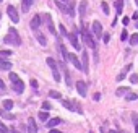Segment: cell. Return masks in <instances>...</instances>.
Returning a JSON list of instances; mask_svg holds the SVG:
<instances>
[{"instance_id": "cell-1", "label": "cell", "mask_w": 138, "mask_h": 133, "mask_svg": "<svg viewBox=\"0 0 138 133\" xmlns=\"http://www.w3.org/2000/svg\"><path fill=\"white\" fill-rule=\"evenodd\" d=\"M7 44H13V45H20L21 44V39H20V36H18V33H16V29L15 28H10L8 29V36L3 39Z\"/></svg>"}, {"instance_id": "cell-2", "label": "cell", "mask_w": 138, "mask_h": 133, "mask_svg": "<svg viewBox=\"0 0 138 133\" xmlns=\"http://www.w3.org/2000/svg\"><path fill=\"white\" fill-rule=\"evenodd\" d=\"M81 37H83V41H85V44H86L88 47H91V49H94V50H96V42H94V39L91 37L89 31L86 29L85 26L81 28Z\"/></svg>"}, {"instance_id": "cell-3", "label": "cell", "mask_w": 138, "mask_h": 133, "mask_svg": "<svg viewBox=\"0 0 138 133\" xmlns=\"http://www.w3.org/2000/svg\"><path fill=\"white\" fill-rule=\"evenodd\" d=\"M7 13H8V16L12 18L13 23H18V21H20V15H18V10H16L13 5H10V7L7 8Z\"/></svg>"}, {"instance_id": "cell-4", "label": "cell", "mask_w": 138, "mask_h": 133, "mask_svg": "<svg viewBox=\"0 0 138 133\" xmlns=\"http://www.w3.org/2000/svg\"><path fill=\"white\" fill-rule=\"evenodd\" d=\"M67 37H68V39H70L71 45L75 47L76 50H81V44H80V41H78V37H76V33H70V34H67Z\"/></svg>"}, {"instance_id": "cell-5", "label": "cell", "mask_w": 138, "mask_h": 133, "mask_svg": "<svg viewBox=\"0 0 138 133\" xmlns=\"http://www.w3.org/2000/svg\"><path fill=\"white\" fill-rule=\"evenodd\" d=\"M67 60H68V62H71V63H73V66H75V68L81 70V62L78 60V57H76L75 54H68V55H67Z\"/></svg>"}, {"instance_id": "cell-6", "label": "cell", "mask_w": 138, "mask_h": 133, "mask_svg": "<svg viewBox=\"0 0 138 133\" xmlns=\"http://www.w3.org/2000/svg\"><path fill=\"white\" fill-rule=\"evenodd\" d=\"M76 91H78V94H80V96H83V98H85V96H86V83L80 80V81L76 83Z\"/></svg>"}, {"instance_id": "cell-7", "label": "cell", "mask_w": 138, "mask_h": 133, "mask_svg": "<svg viewBox=\"0 0 138 133\" xmlns=\"http://www.w3.org/2000/svg\"><path fill=\"white\" fill-rule=\"evenodd\" d=\"M93 33H94V36H96V37L103 36V26H101V23H99V21H94V23H93Z\"/></svg>"}, {"instance_id": "cell-8", "label": "cell", "mask_w": 138, "mask_h": 133, "mask_svg": "<svg viewBox=\"0 0 138 133\" xmlns=\"http://www.w3.org/2000/svg\"><path fill=\"white\" fill-rule=\"evenodd\" d=\"M28 131L29 133H38V127H36V122L33 117L28 119Z\"/></svg>"}, {"instance_id": "cell-9", "label": "cell", "mask_w": 138, "mask_h": 133, "mask_svg": "<svg viewBox=\"0 0 138 133\" xmlns=\"http://www.w3.org/2000/svg\"><path fill=\"white\" fill-rule=\"evenodd\" d=\"M13 89H15V93H18V94H21V93L24 91V83H23L21 80H18L16 83H13Z\"/></svg>"}, {"instance_id": "cell-10", "label": "cell", "mask_w": 138, "mask_h": 133, "mask_svg": "<svg viewBox=\"0 0 138 133\" xmlns=\"http://www.w3.org/2000/svg\"><path fill=\"white\" fill-rule=\"evenodd\" d=\"M39 26H41V16H39V15H36V16L33 18V20H31V28L36 31Z\"/></svg>"}, {"instance_id": "cell-11", "label": "cell", "mask_w": 138, "mask_h": 133, "mask_svg": "<svg viewBox=\"0 0 138 133\" xmlns=\"http://www.w3.org/2000/svg\"><path fill=\"white\" fill-rule=\"evenodd\" d=\"M115 12H117V16L122 15V12H124V0H115Z\"/></svg>"}, {"instance_id": "cell-12", "label": "cell", "mask_w": 138, "mask_h": 133, "mask_svg": "<svg viewBox=\"0 0 138 133\" xmlns=\"http://www.w3.org/2000/svg\"><path fill=\"white\" fill-rule=\"evenodd\" d=\"M33 5V0H21V10L26 13V12H29V8Z\"/></svg>"}, {"instance_id": "cell-13", "label": "cell", "mask_w": 138, "mask_h": 133, "mask_svg": "<svg viewBox=\"0 0 138 133\" xmlns=\"http://www.w3.org/2000/svg\"><path fill=\"white\" fill-rule=\"evenodd\" d=\"M86 7H88V2H86V0H81V2H80V7H78V12H80L81 16L86 15Z\"/></svg>"}, {"instance_id": "cell-14", "label": "cell", "mask_w": 138, "mask_h": 133, "mask_svg": "<svg viewBox=\"0 0 138 133\" xmlns=\"http://www.w3.org/2000/svg\"><path fill=\"white\" fill-rule=\"evenodd\" d=\"M44 18H45V21H47V26H49V31H50L52 34H57V33H55V28H54V23H52V18H50V15H45Z\"/></svg>"}, {"instance_id": "cell-15", "label": "cell", "mask_w": 138, "mask_h": 133, "mask_svg": "<svg viewBox=\"0 0 138 133\" xmlns=\"http://www.w3.org/2000/svg\"><path fill=\"white\" fill-rule=\"evenodd\" d=\"M81 62H83V63H81V68L88 73V54H86V52H83V59H81Z\"/></svg>"}, {"instance_id": "cell-16", "label": "cell", "mask_w": 138, "mask_h": 133, "mask_svg": "<svg viewBox=\"0 0 138 133\" xmlns=\"http://www.w3.org/2000/svg\"><path fill=\"white\" fill-rule=\"evenodd\" d=\"M59 123H62V120H60L59 117H55V119H50V120L47 122V127H49V128H52V127H57Z\"/></svg>"}, {"instance_id": "cell-17", "label": "cell", "mask_w": 138, "mask_h": 133, "mask_svg": "<svg viewBox=\"0 0 138 133\" xmlns=\"http://www.w3.org/2000/svg\"><path fill=\"white\" fill-rule=\"evenodd\" d=\"M62 104H63V107H67L68 110H75V104H73L70 99H65V101H62Z\"/></svg>"}, {"instance_id": "cell-18", "label": "cell", "mask_w": 138, "mask_h": 133, "mask_svg": "<svg viewBox=\"0 0 138 133\" xmlns=\"http://www.w3.org/2000/svg\"><path fill=\"white\" fill-rule=\"evenodd\" d=\"M36 39L39 41V44H41V45H45V44H47V39L44 37V34H42V33H36Z\"/></svg>"}, {"instance_id": "cell-19", "label": "cell", "mask_w": 138, "mask_h": 133, "mask_svg": "<svg viewBox=\"0 0 138 133\" xmlns=\"http://www.w3.org/2000/svg\"><path fill=\"white\" fill-rule=\"evenodd\" d=\"M0 117H3V119H8V120H13V119H15V115H13V114H8L5 109H3V110H0Z\"/></svg>"}, {"instance_id": "cell-20", "label": "cell", "mask_w": 138, "mask_h": 133, "mask_svg": "<svg viewBox=\"0 0 138 133\" xmlns=\"http://www.w3.org/2000/svg\"><path fill=\"white\" fill-rule=\"evenodd\" d=\"M125 99H127V101H136V99H138V94H135V93H132V91H128V93L125 94Z\"/></svg>"}, {"instance_id": "cell-21", "label": "cell", "mask_w": 138, "mask_h": 133, "mask_svg": "<svg viewBox=\"0 0 138 133\" xmlns=\"http://www.w3.org/2000/svg\"><path fill=\"white\" fill-rule=\"evenodd\" d=\"M12 107H13V101L5 99V101H3V109H5V110H10Z\"/></svg>"}, {"instance_id": "cell-22", "label": "cell", "mask_w": 138, "mask_h": 133, "mask_svg": "<svg viewBox=\"0 0 138 133\" xmlns=\"http://www.w3.org/2000/svg\"><path fill=\"white\" fill-rule=\"evenodd\" d=\"M128 91H130V88H119V89L115 91V94H117V96H125Z\"/></svg>"}, {"instance_id": "cell-23", "label": "cell", "mask_w": 138, "mask_h": 133, "mask_svg": "<svg viewBox=\"0 0 138 133\" xmlns=\"http://www.w3.org/2000/svg\"><path fill=\"white\" fill-rule=\"evenodd\" d=\"M49 96H50L52 99H62V94H60L59 91H49Z\"/></svg>"}, {"instance_id": "cell-24", "label": "cell", "mask_w": 138, "mask_h": 133, "mask_svg": "<svg viewBox=\"0 0 138 133\" xmlns=\"http://www.w3.org/2000/svg\"><path fill=\"white\" fill-rule=\"evenodd\" d=\"M130 44L132 45H138V33H135V34L130 36Z\"/></svg>"}, {"instance_id": "cell-25", "label": "cell", "mask_w": 138, "mask_h": 133, "mask_svg": "<svg viewBox=\"0 0 138 133\" xmlns=\"http://www.w3.org/2000/svg\"><path fill=\"white\" fill-rule=\"evenodd\" d=\"M67 13H68L70 16H75V5H73V3H70V5L67 7Z\"/></svg>"}, {"instance_id": "cell-26", "label": "cell", "mask_w": 138, "mask_h": 133, "mask_svg": "<svg viewBox=\"0 0 138 133\" xmlns=\"http://www.w3.org/2000/svg\"><path fill=\"white\" fill-rule=\"evenodd\" d=\"M60 47V52H62V57H63V60H67V55H68V52H67V49H65V45H59Z\"/></svg>"}, {"instance_id": "cell-27", "label": "cell", "mask_w": 138, "mask_h": 133, "mask_svg": "<svg viewBox=\"0 0 138 133\" xmlns=\"http://www.w3.org/2000/svg\"><path fill=\"white\" fill-rule=\"evenodd\" d=\"M39 119H41L42 122H45V120H47V119H49V114H47V112H45V110H42V112H39Z\"/></svg>"}, {"instance_id": "cell-28", "label": "cell", "mask_w": 138, "mask_h": 133, "mask_svg": "<svg viewBox=\"0 0 138 133\" xmlns=\"http://www.w3.org/2000/svg\"><path fill=\"white\" fill-rule=\"evenodd\" d=\"M101 8H103L104 15H109V5H107L106 2H103V3H101Z\"/></svg>"}, {"instance_id": "cell-29", "label": "cell", "mask_w": 138, "mask_h": 133, "mask_svg": "<svg viewBox=\"0 0 138 133\" xmlns=\"http://www.w3.org/2000/svg\"><path fill=\"white\" fill-rule=\"evenodd\" d=\"M10 80H12V83H16L18 80H20V76H18L16 73H10Z\"/></svg>"}, {"instance_id": "cell-30", "label": "cell", "mask_w": 138, "mask_h": 133, "mask_svg": "<svg viewBox=\"0 0 138 133\" xmlns=\"http://www.w3.org/2000/svg\"><path fill=\"white\" fill-rule=\"evenodd\" d=\"M2 68H3V70H10V68H12V63H10V62H3V63H2Z\"/></svg>"}, {"instance_id": "cell-31", "label": "cell", "mask_w": 138, "mask_h": 133, "mask_svg": "<svg viewBox=\"0 0 138 133\" xmlns=\"http://www.w3.org/2000/svg\"><path fill=\"white\" fill-rule=\"evenodd\" d=\"M65 80H67V84L68 86H71V78H70V73L65 70Z\"/></svg>"}, {"instance_id": "cell-32", "label": "cell", "mask_w": 138, "mask_h": 133, "mask_svg": "<svg viewBox=\"0 0 138 133\" xmlns=\"http://www.w3.org/2000/svg\"><path fill=\"white\" fill-rule=\"evenodd\" d=\"M130 83H133V84L138 83V75H132V76H130Z\"/></svg>"}, {"instance_id": "cell-33", "label": "cell", "mask_w": 138, "mask_h": 133, "mask_svg": "<svg viewBox=\"0 0 138 133\" xmlns=\"http://www.w3.org/2000/svg\"><path fill=\"white\" fill-rule=\"evenodd\" d=\"M0 133H8V128L3 125V123L2 122H0Z\"/></svg>"}, {"instance_id": "cell-34", "label": "cell", "mask_w": 138, "mask_h": 133, "mask_svg": "<svg viewBox=\"0 0 138 133\" xmlns=\"http://www.w3.org/2000/svg\"><path fill=\"white\" fill-rule=\"evenodd\" d=\"M31 88L38 91V81H36V80H31Z\"/></svg>"}, {"instance_id": "cell-35", "label": "cell", "mask_w": 138, "mask_h": 133, "mask_svg": "<svg viewBox=\"0 0 138 133\" xmlns=\"http://www.w3.org/2000/svg\"><path fill=\"white\" fill-rule=\"evenodd\" d=\"M50 107H52V106H50L49 102H42V109H44V110H49Z\"/></svg>"}, {"instance_id": "cell-36", "label": "cell", "mask_w": 138, "mask_h": 133, "mask_svg": "<svg viewBox=\"0 0 138 133\" xmlns=\"http://www.w3.org/2000/svg\"><path fill=\"white\" fill-rule=\"evenodd\" d=\"M122 23H124L125 26H127V24H130V18H128V16H124V18H122Z\"/></svg>"}, {"instance_id": "cell-37", "label": "cell", "mask_w": 138, "mask_h": 133, "mask_svg": "<svg viewBox=\"0 0 138 133\" xmlns=\"http://www.w3.org/2000/svg\"><path fill=\"white\" fill-rule=\"evenodd\" d=\"M60 33H62V36H67L68 33H67V29H65V26L63 24H60Z\"/></svg>"}, {"instance_id": "cell-38", "label": "cell", "mask_w": 138, "mask_h": 133, "mask_svg": "<svg viewBox=\"0 0 138 133\" xmlns=\"http://www.w3.org/2000/svg\"><path fill=\"white\" fill-rule=\"evenodd\" d=\"M125 76H127V73H125V71H122V73H120V75H119V76H117V81H122V80H124Z\"/></svg>"}, {"instance_id": "cell-39", "label": "cell", "mask_w": 138, "mask_h": 133, "mask_svg": "<svg viewBox=\"0 0 138 133\" xmlns=\"http://www.w3.org/2000/svg\"><path fill=\"white\" fill-rule=\"evenodd\" d=\"M127 37H128V33H127V31H122V36H120V39H122V41H127Z\"/></svg>"}, {"instance_id": "cell-40", "label": "cell", "mask_w": 138, "mask_h": 133, "mask_svg": "<svg viewBox=\"0 0 138 133\" xmlns=\"http://www.w3.org/2000/svg\"><path fill=\"white\" fill-rule=\"evenodd\" d=\"M10 54H12L10 50H2V52H0V55H2V57H8Z\"/></svg>"}, {"instance_id": "cell-41", "label": "cell", "mask_w": 138, "mask_h": 133, "mask_svg": "<svg viewBox=\"0 0 138 133\" xmlns=\"http://www.w3.org/2000/svg\"><path fill=\"white\" fill-rule=\"evenodd\" d=\"M109 39H110V37H109V34H104V36H103V41H104V44H107V42H109Z\"/></svg>"}, {"instance_id": "cell-42", "label": "cell", "mask_w": 138, "mask_h": 133, "mask_svg": "<svg viewBox=\"0 0 138 133\" xmlns=\"http://www.w3.org/2000/svg\"><path fill=\"white\" fill-rule=\"evenodd\" d=\"M5 91V84H3V81L0 80V93H3Z\"/></svg>"}, {"instance_id": "cell-43", "label": "cell", "mask_w": 138, "mask_h": 133, "mask_svg": "<svg viewBox=\"0 0 138 133\" xmlns=\"http://www.w3.org/2000/svg\"><path fill=\"white\" fill-rule=\"evenodd\" d=\"M128 70H132V63H130V65H127V66H125V68H124V70H122V71H125V73H127V71H128Z\"/></svg>"}, {"instance_id": "cell-44", "label": "cell", "mask_w": 138, "mask_h": 133, "mask_svg": "<svg viewBox=\"0 0 138 133\" xmlns=\"http://www.w3.org/2000/svg\"><path fill=\"white\" fill-rule=\"evenodd\" d=\"M99 99H101V94L96 93V94H94V101H99Z\"/></svg>"}, {"instance_id": "cell-45", "label": "cell", "mask_w": 138, "mask_h": 133, "mask_svg": "<svg viewBox=\"0 0 138 133\" xmlns=\"http://www.w3.org/2000/svg\"><path fill=\"white\" fill-rule=\"evenodd\" d=\"M49 133H62V131H60V130H54V128H50Z\"/></svg>"}, {"instance_id": "cell-46", "label": "cell", "mask_w": 138, "mask_h": 133, "mask_svg": "<svg viewBox=\"0 0 138 133\" xmlns=\"http://www.w3.org/2000/svg\"><path fill=\"white\" fill-rule=\"evenodd\" d=\"M10 133H21V131H18V130H15V128H13V130H10Z\"/></svg>"}, {"instance_id": "cell-47", "label": "cell", "mask_w": 138, "mask_h": 133, "mask_svg": "<svg viewBox=\"0 0 138 133\" xmlns=\"http://www.w3.org/2000/svg\"><path fill=\"white\" fill-rule=\"evenodd\" d=\"M3 62H7V60H5V59H2V57H0V65H2Z\"/></svg>"}, {"instance_id": "cell-48", "label": "cell", "mask_w": 138, "mask_h": 133, "mask_svg": "<svg viewBox=\"0 0 138 133\" xmlns=\"http://www.w3.org/2000/svg\"><path fill=\"white\" fill-rule=\"evenodd\" d=\"M135 133H138V123L135 125Z\"/></svg>"}, {"instance_id": "cell-49", "label": "cell", "mask_w": 138, "mask_h": 133, "mask_svg": "<svg viewBox=\"0 0 138 133\" xmlns=\"http://www.w3.org/2000/svg\"><path fill=\"white\" fill-rule=\"evenodd\" d=\"M109 133H120V131H115V130H110Z\"/></svg>"}, {"instance_id": "cell-50", "label": "cell", "mask_w": 138, "mask_h": 133, "mask_svg": "<svg viewBox=\"0 0 138 133\" xmlns=\"http://www.w3.org/2000/svg\"><path fill=\"white\" fill-rule=\"evenodd\" d=\"M60 2H68V0H60Z\"/></svg>"}, {"instance_id": "cell-51", "label": "cell", "mask_w": 138, "mask_h": 133, "mask_svg": "<svg viewBox=\"0 0 138 133\" xmlns=\"http://www.w3.org/2000/svg\"><path fill=\"white\" fill-rule=\"evenodd\" d=\"M135 26H136V28H138V21H136V23H135Z\"/></svg>"}, {"instance_id": "cell-52", "label": "cell", "mask_w": 138, "mask_h": 133, "mask_svg": "<svg viewBox=\"0 0 138 133\" xmlns=\"http://www.w3.org/2000/svg\"><path fill=\"white\" fill-rule=\"evenodd\" d=\"M135 3H136V5H138V0H135Z\"/></svg>"}, {"instance_id": "cell-53", "label": "cell", "mask_w": 138, "mask_h": 133, "mask_svg": "<svg viewBox=\"0 0 138 133\" xmlns=\"http://www.w3.org/2000/svg\"><path fill=\"white\" fill-rule=\"evenodd\" d=\"M0 2H2V0H0Z\"/></svg>"}]
</instances>
